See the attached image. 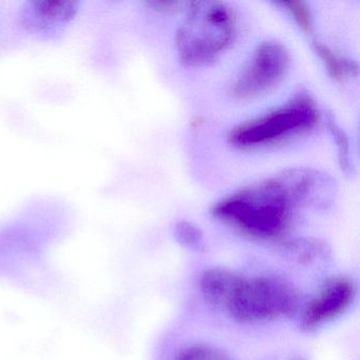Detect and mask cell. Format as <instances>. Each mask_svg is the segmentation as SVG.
I'll use <instances>...</instances> for the list:
<instances>
[{
    "mask_svg": "<svg viewBox=\"0 0 360 360\" xmlns=\"http://www.w3.org/2000/svg\"><path fill=\"white\" fill-rule=\"evenodd\" d=\"M295 208L275 176L221 200L212 214L252 239L277 241L290 229Z\"/></svg>",
    "mask_w": 360,
    "mask_h": 360,
    "instance_id": "6da1fadb",
    "label": "cell"
},
{
    "mask_svg": "<svg viewBox=\"0 0 360 360\" xmlns=\"http://www.w3.org/2000/svg\"><path fill=\"white\" fill-rule=\"evenodd\" d=\"M235 12L221 1H193L176 30L179 58L187 66L216 62L235 39Z\"/></svg>",
    "mask_w": 360,
    "mask_h": 360,
    "instance_id": "7a4b0ae2",
    "label": "cell"
},
{
    "mask_svg": "<svg viewBox=\"0 0 360 360\" xmlns=\"http://www.w3.org/2000/svg\"><path fill=\"white\" fill-rule=\"evenodd\" d=\"M319 121L317 104L307 92H299L281 106L236 126L227 136L241 150L271 146L313 130Z\"/></svg>",
    "mask_w": 360,
    "mask_h": 360,
    "instance_id": "3957f363",
    "label": "cell"
},
{
    "mask_svg": "<svg viewBox=\"0 0 360 360\" xmlns=\"http://www.w3.org/2000/svg\"><path fill=\"white\" fill-rule=\"evenodd\" d=\"M297 307L298 295L283 278L242 276L224 311L242 323H259L288 317Z\"/></svg>",
    "mask_w": 360,
    "mask_h": 360,
    "instance_id": "277c9868",
    "label": "cell"
},
{
    "mask_svg": "<svg viewBox=\"0 0 360 360\" xmlns=\"http://www.w3.org/2000/svg\"><path fill=\"white\" fill-rule=\"evenodd\" d=\"M290 66V53L283 44L275 39L263 41L233 82V98L248 101L269 94L283 81Z\"/></svg>",
    "mask_w": 360,
    "mask_h": 360,
    "instance_id": "5b68a950",
    "label": "cell"
},
{
    "mask_svg": "<svg viewBox=\"0 0 360 360\" xmlns=\"http://www.w3.org/2000/svg\"><path fill=\"white\" fill-rule=\"evenodd\" d=\"M356 294L357 286L351 278L345 275L330 278L305 307L301 328L311 332L340 317L353 304Z\"/></svg>",
    "mask_w": 360,
    "mask_h": 360,
    "instance_id": "8992f818",
    "label": "cell"
},
{
    "mask_svg": "<svg viewBox=\"0 0 360 360\" xmlns=\"http://www.w3.org/2000/svg\"><path fill=\"white\" fill-rule=\"evenodd\" d=\"M278 180L297 206L324 210L336 199V181L326 172L311 168H292L278 174Z\"/></svg>",
    "mask_w": 360,
    "mask_h": 360,
    "instance_id": "52a82bcc",
    "label": "cell"
},
{
    "mask_svg": "<svg viewBox=\"0 0 360 360\" xmlns=\"http://www.w3.org/2000/svg\"><path fill=\"white\" fill-rule=\"evenodd\" d=\"M79 9L75 0H32L25 5L22 24L37 32L58 30L70 24Z\"/></svg>",
    "mask_w": 360,
    "mask_h": 360,
    "instance_id": "ba28073f",
    "label": "cell"
},
{
    "mask_svg": "<svg viewBox=\"0 0 360 360\" xmlns=\"http://www.w3.org/2000/svg\"><path fill=\"white\" fill-rule=\"evenodd\" d=\"M242 275L224 269H210L203 274L200 288L206 302L224 311Z\"/></svg>",
    "mask_w": 360,
    "mask_h": 360,
    "instance_id": "9c48e42d",
    "label": "cell"
},
{
    "mask_svg": "<svg viewBox=\"0 0 360 360\" xmlns=\"http://www.w3.org/2000/svg\"><path fill=\"white\" fill-rule=\"evenodd\" d=\"M314 52L319 56L330 79L336 82H345L358 75L357 63L341 56L319 39L311 41Z\"/></svg>",
    "mask_w": 360,
    "mask_h": 360,
    "instance_id": "30bf717a",
    "label": "cell"
},
{
    "mask_svg": "<svg viewBox=\"0 0 360 360\" xmlns=\"http://www.w3.org/2000/svg\"><path fill=\"white\" fill-rule=\"evenodd\" d=\"M326 121L338 150L339 166L347 176H353L354 165L349 153V138L330 113L326 115Z\"/></svg>",
    "mask_w": 360,
    "mask_h": 360,
    "instance_id": "8fae6325",
    "label": "cell"
},
{
    "mask_svg": "<svg viewBox=\"0 0 360 360\" xmlns=\"http://www.w3.org/2000/svg\"><path fill=\"white\" fill-rule=\"evenodd\" d=\"M174 233L176 241L184 248L195 252H202L205 250L206 244L203 233L193 223L180 221L174 225Z\"/></svg>",
    "mask_w": 360,
    "mask_h": 360,
    "instance_id": "7c38bea8",
    "label": "cell"
},
{
    "mask_svg": "<svg viewBox=\"0 0 360 360\" xmlns=\"http://www.w3.org/2000/svg\"><path fill=\"white\" fill-rule=\"evenodd\" d=\"M174 360H233L229 354L212 345L197 343L183 349Z\"/></svg>",
    "mask_w": 360,
    "mask_h": 360,
    "instance_id": "4fadbf2b",
    "label": "cell"
},
{
    "mask_svg": "<svg viewBox=\"0 0 360 360\" xmlns=\"http://www.w3.org/2000/svg\"><path fill=\"white\" fill-rule=\"evenodd\" d=\"M280 5L286 8L300 29H302L304 32H311L313 29V16L307 4L302 1H285Z\"/></svg>",
    "mask_w": 360,
    "mask_h": 360,
    "instance_id": "5bb4252c",
    "label": "cell"
},
{
    "mask_svg": "<svg viewBox=\"0 0 360 360\" xmlns=\"http://www.w3.org/2000/svg\"><path fill=\"white\" fill-rule=\"evenodd\" d=\"M147 5L153 8L155 11L160 12L163 14H176L179 12L184 11L188 9L191 3L186 1H148Z\"/></svg>",
    "mask_w": 360,
    "mask_h": 360,
    "instance_id": "9a60e30c",
    "label": "cell"
},
{
    "mask_svg": "<svg viewBox=\"0 0 360 360\" xmlns=\"http://www.w3.org/2000/svg\"><path fill=\"white\" fill-rule=\"evenodd\" d=\"M296 360H301V359H296Z\"/></svg>",
    "mask_w": 360,
    "mask_h": 360,
    "instance_id": "2e32d148",
    "label": "cell"
}]
</instances>
